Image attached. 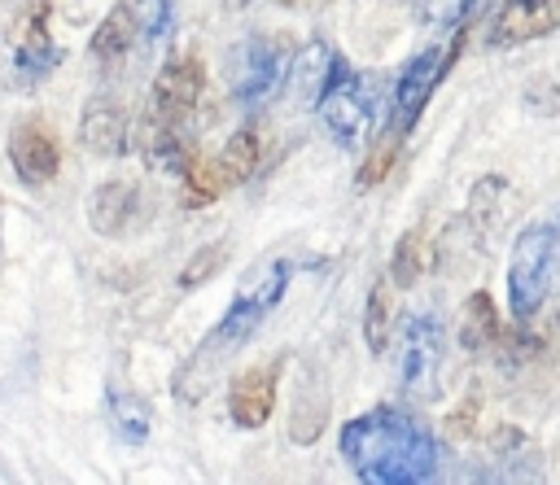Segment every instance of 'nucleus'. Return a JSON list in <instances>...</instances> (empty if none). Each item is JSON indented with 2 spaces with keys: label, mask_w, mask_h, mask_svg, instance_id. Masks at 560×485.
I'll return each instance as SVG.
<instances>
[{
  "label": "nucleus",
  "mask_w": 560,
  "mask_h": 485,
  "mask_svg": "<svg viewBox=\"0 0 560 485\" xmlns=\"http://www.w3.org/2000/svg\"><path fill=\"white\" fill-rule=\"evenodd\" d=\"M337 446L359 485H438L442 476V446L433 428L389 402L346 419Z\"/></svg>",
  "instance_id": "nucleus-1"
},
{
  "label": "nucleus",
  "mask_w": 560,
  "mask_h": 485,
  "mask_svg": "<svg viewBox=\"0 0 560 485\" xmlns=\"http://www.w3.org/2000/svg\"><path fill=\"white\" fill-rule=\"evenodd\" d=\"M289 275H293V262H289V258H276L262 275H254V280L228 301L223 319L201 336V345L192 350V358H188V363L179 367V376H175L179 402H197V398L219 380V371L228 367V358H236V354L249 345V336L262 328V319H267V315L276 310V301L284 297Z\"/></svg>",
  "instance_id": "nucleus-2"
},
{
  "label": "nucleus",
  "mask_w": 560,
  "mask_h": 485,
  "mask_svg": "<svg viewBox=\"0 0 560 485\" xmlns=\"http://www.w3.org/2000/svg\"><path fill=\"white\" fill-rule=\"evenodd\" d=\"M560 275V214L534 218L516 232L508 253V310L516 323H529L551 297Z\"/></svg>",
  "instance_id": "nucleus-3"
},
{
  "label": "nucleus",
  "mask_w": 560,
  "mask_h": 485,
  "mask_svg": "<svg viewBox=\"0 0 560 485\" xmlns=\"http://www.w3.org/2000/svg\"><path fill=\"white\" fill-rule=\"evenodd\" d=\"M459 48H464V31H459L451 44H429V48H420V52L402 66V74H398V83H394V96H389V118H385V131H381V135H389V140H398V144L411 135V127L420 122L429 96L438 92V83H442L446 70L455 66Z\"/></svg>",
  "instance_id": "nucleus-4"
},
{
  "label": "nucleus",
  "mask_w": 560,
  "mask_h": 485,
  "mask_svg": "<svg viewBox=\"0 0 560 485\" xmlns=\"http://www.w3.org/2000/svg\"><path fill=\"white\" fill-rule=\"evenodd\" d=\"M293 44L280 35H245L241 44H232L228 52V92L236 105H262L267 96H276L284 87L289 61H293Z\"/></svg>",
  "instance_id": "nucleus-5"
},
{
  "label": "nucleus",
  "mask_w": 560,
  "mask_h": 485,
  "mask_svg": "<svg viewBox=\"0 0 560 485\" xmlns=\"http://www.w3.org/2000/svg\"><path fill=\"white\" fill-rule=\"evenodd\" d=\"M442 363H446V328L433 310H411L402 323V341H398V385L407 398L424 402L438 398V380H442Z\"/></svg>",
  "instance_id": "nucleus-6"
},
{
  "label": "nucleus",
  "mask_w": 560,
  "mask_h": 485,
  "mask_svg": "<svg viewBox=\"0 0 560 485\" xmlns=\"http://www.w3.org/2000/svg\"><path fill=\"white\" fill-rule=\"evenodd\" d=\"M319 122L324 131L337 140V149L354 153L368 144V127H372V96L363 87V74L346 66V57H337V70H332V83L328 92L319 96Z\"/></svg>",
  "instance_id": "nucleus-7"
},
{
  "label": "nucleus",
  "mask_w": 560,
  "mask_h": 485,
  "mask_svg": "<svg viewBox=\"0 0 560 485\" xmlns=\"http://www.w3.org/2000/svg\"><path fill=\"white\" fill-rule=\"evenodd\" d=\"M201 92H206V61L197 52H175V57H166V66L153 79L149 114L166 118V122H184L197 109Z\"/></svg>",
  "instance_id": "nucleus-8"
},
{
  "label": "nucleus",
  "mask_w": 560,
  "mask_h": 485,
  "mask_svg": "<svg viewBox=\"0 0 560 485\" xmlns=\"http://www.w3.org/2000/svg\"><path fill=\"white\" fill-rule=\"evenodd\" d=\"M9 166L26 188H44L61 170V140L44 118H22L9 131Z\"/></svg>",
  "instance_id": "nucleus-9"
},
{
  "label": "nucleus",
  "mask_w": 560,
  "mask_h": 485,
  "mask_svg": "<svg viewBox=\"0 0 560 485\" xmlns=\"http://www.w3.org/2000/svg\"><path fill=\"white\" fill-rule=\"evenodd\" d=\"M280 371H284V358H267V363H254L245 367L232 389H228V415L236 428H262L276 411V393H280Z\"/></svg>",
  "instance_id": "nucleus-10"
},
{
  "label": "nucleus",
  "mask_w": 560,
  "mask_h": 485,
  "mask_svg": "<svg viewBox=\"0 0 560 485\" xmlns=\"http://www.w3.org/2000/svg\"><path fill=\"white\" fill-rule=\"evenodd\" d=\"M556 31H560V0H503L499 13L490 17L486 39L494 48H516V44H534Z\"/></svg>",
  "instance_id": "nucleus-11"
},
{
  "label": "nucleus",
  "mask_w": 560,
  "mask_h": 485,
  "mask_svg": "<svg viewBox=\"0 0 560 485\" xmlns=\"http://www.w3.org/2000/svg\"><path fill=\"white\" fill-rule=\"evenodd\" d=\"M337 57H341V52H337L328 39H306V44L293 52L289 74H284V92H289V100H293L298 109H315V105H319V96H324L328 83H332Z\"/></svg>",
  "instance_id": "nucleus-12"
},
{
  "label": "nucleus",
  "mask_w": 560,
  "mask_h": 485,
  "mask_svg": "<svg viewBox=\"0 0 560 485\" xmlns=\"http://www.w3.org/2000/svg\"><path fill=\"white\" fill-rule=\"evenodd\" d=\"M79 144L96 157H122L131 149V122L127 109L109 96H92L79 114Z\"/></svg>",
  "instance_id": "nucleus-13"
},
{
  "label": "nucleus",
  "mask_w": 560,
  "mask_h": 485,
  "mask_svg": "<svg viewBox=\"0 0 560 485\" xmlns=\"http://www.w3.org/2000/svg\"><path fill=\"white\" fill-rule=\"evenodd\" d=\"M140 184L136 179H101L88 192V223L101 236H127L140 218Z\"/></svg>",
  "instance_id": "nucleus-14"
},
{
  "label": "nucleus",
  "mask_w": 560,
  "mask_h": 485,
  "mask_svg": "<svg viewBox=\"0 0 560 485\" xmlns=\"http://www.w3.org/2000/svg\"><path fill=\"white\" fill-rule=\"evenodd\" d=\"M136 39H144V35H140V0H118V4L96 22V31H92V39H88V52H92V61H96L101 70H114V66H122V61L131 57Z\"/></svg>",
  "instance_id": "nucleus-15"
},
{
  "label": "nucleus",
  "mask_w": 560,
  "mask_h": 485,
  "mask_svg": "<svg viewBox=\"0 0 560 485\" xmlns=\"http://www.w3.org/2000/svg\"><path fill=\"white\" fill-rule=\"evenodd\" d=\"M140 153H144V162H149L153 170L175 175V179H184V175L201 162V157H197V140H188L184 122H166V118H153V114H149V122H144Z\"/></svg>",
  "instance_id": "nucleus-16"
},
{
  "label": "nucleus",
  "mask_w": 560,
  "mask_h": 485,
  "mask_svg": "<svg viewBox=\"0 0 560 485\" xmlns=\"http://www.w3.org/2000/svg\"><path fill=\"white\" fill-rule=\"evenodd\" d=\"M48 0H39L35 9H31V17H26V26H22V35H18V52H13V70H18V79H44L57 61H61V48L52 44V31H48Z\"/></svg>",
  "instance_id": "nucleus-17"
},
{
  "label": "nucleus",
  "mask_w": 560,
  "mask_h": 485,
  "mask_svg": "<svg viewBox=\"0 0 560 485\" xmlns=\"http://www.w3.org/2000/svg\"><path fill=\"white\" fill-rule=\"evenodd\" d=\"M503 332H508V328H503V315H499L494 297H490L486 288L468 293L464 306H459V345H464L468 354H490V350H499Z\"/></svg>",
  "instance_id": "nucleus-18"
},
{
  "label": "nucleus",
  "mask_w": 560,
  "mask_h": 485,
  "mask_svg": "<svg viewBox=\"0 0 560 485\" xmlns=\"http://www.w3.org/2000/svg\"><path fill=\"white\" fill-rule=\"evenodd\" d=\"M258 162H262V127H236L232 135H228V144L214 153V166H219V175H223V184L228 188H241L254 170H258Z\"/></svg>",
  "instance_id": "nucleus-19"
},
{
  "label": "nucleus",
  "mask_w": 560,
  "mask_h": 485,
  "mask_svg": "<svg viewBox=\"0 0 560 485\" xmlns=\"http://www.w3.org/2000/svg\"><path fill=\"white\" fill-rule=\"evenodd\" d=\"M394 280L381 275L368 293V306H363V341H368V354H385L389 336H394V319H398V297H394Z\"/></svg>",
  "instance_id": "nucleus-20"
},
{
  "label": "nucleus",
  "mask_w": 560,
  "mask_h": 485,
  "mask_svg": "<svg viewBox=\"0 0 560 485\" xmlns=\"http://www.w3.org/2000/svg\"><path fill=\"white\" fill-rule=\"evenodd\" d=\"M490 454H494L490 468H481L472 485H547V476H542V468H538L529 446H521V450H490Z\"/></svg>",
  "instance_id": "nucleus-21"
},
{
  "label": "nucleus",
  "mask_w": 560,
  "mask_h": 485,
  "mask_svg": "<svg viewBox=\"0 0 560 485\" xmlns=\"http://www.w3.org/2000/svg\"><path fill=\"white\" fill-rule=\"evenodd\" d=\"M109 419H114V433L131 446H140L149 437V424H153V406L131 393V389H109Z\"/></svg>",
  "instance_id": "nucleus-22"
},
{
  "label": "nucleus",
  "mask_w": 560,
  "mask_h": 485,
  "mask_svg": "<svg viewBox=\"0 0 560 485\" xmlns=\"http://www.w3.org/2000/svg\"><path fill=\"white\" fill-rule=\"evenodd\" d=\"M424 262H429L424 232H420V227H411V232H402V240L394 245V258H389V280H394L398 288H411V284H420V275H424Z\"/></svg>",
  "instance_id": "nucleus-23"
},
{
  "label": "nucleus",
  "mask_w": 560,
  "mask_h": 485,
  "mask_svg": "<svg viewBox=\"0 0 560 485\" xmlns=\"http://www.w3.org/2000/svg\"><path fill=\"white\" fill-rule=\"evenodd\" d=\"M228 253H232V245H228V240H206V245H197V249H192V258L179 267V288L188 293V288L210 284V280L228 267Z\"/></svg>",
  "instance_id": "nucleus-24"
},
{
  "label": "nucleus",
  "mask_w": 560,
  "mask_h": 485,
  "mask_svg": "<svg viewBox=\"0 0 560 485\" xmlns=\"http://www.w3.org/2000/svg\"><path fill=\"white\" fill-rule=\"evenodd\" d=\"M228 192V184H223V175H219V166H214V157H201L188 175H184V205L188 210H201V205H210V201H219Z\"/></svg>",
  "instance_id": "nucleus-25"
},
{
  "label": "nucleus",
  "mask_w": 560,
  "mask_h": 485,
  "mask_svg": "<svg viewBox=\"0 0 560 485\" xmlns=\"http://www.w3.org/2000/svg\"><path fill=\"white\" fill-rule=\"evenodd\" d=\"M398 140H389V135H376V144L368 149V157H363V166H359V184L363 188H372V184H381L389 170H394V162H398Z\"/></svg>",
  "instance_id": "nucleus-26"
},
{
  "label": "nucleus",
  "mask_w": 560,
  "mask_h": 485,
  "mask_svg": "<svg viewBox=\"0 0 560 485\" xmlns=\"http://www.w3.org/2000/svg\"><path fill=\"white\" fill-rule=\"evenodd\" d=\"M140 35L144 39L171 35V0H140Z\"/></svg>",
  "instance_id": "nucleus-27"
},
{
  "label": "nucleus",
  "mask_w": 560,
  "mask_h": 485,
  "mask_svg": "<svg viewBox=\"0 0 560 485\" xmlns=\"http://www.w3.org/2000/svg\"><path fill=\"white\" fill-rule=\"evenodd\" d=\"M477 406H481V402L468 393V398H464V406H459V411H451V424H446V428H451L455 437H468V433H472V424H477Z\"/></svg>",
  "instance_id": "nucleus-28"
},
{
  "label": "nucleus",
  "mask_w": 560,
  "mask_h": 485,
  "mask_svg": "<svg viewBox=\"0 0 560 485\" xmlns=\"http://www.w3.org/2000/svg\"><path fill=\"white\" fill-rule=\"evenodd\" d=\"M289 4H298V0H289Z\"/></svg>",
  "instance_id": "nucleus-29"
}]
</instances>
